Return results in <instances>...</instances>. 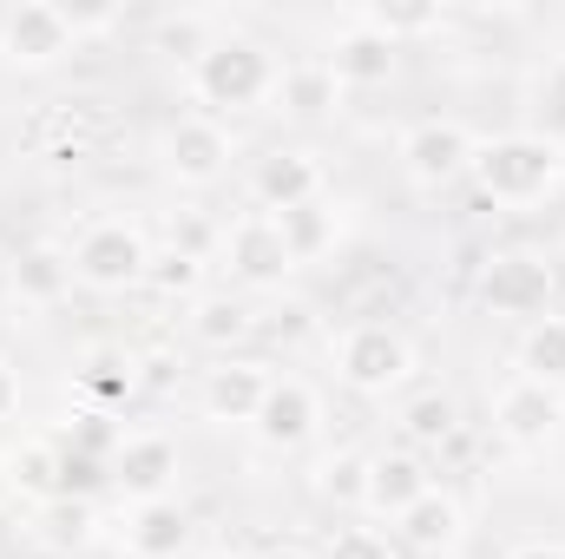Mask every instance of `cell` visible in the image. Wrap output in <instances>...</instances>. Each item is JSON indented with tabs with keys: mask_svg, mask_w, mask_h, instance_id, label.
Masks as SVG:
<instances>
[{
	"mask_svg": "<svg viewBox=\"0 0 565 559\" xmlns=\"http://www.w3.org/2000/svg\"><path fill=\"white\" fill-rule=\"evenodd\" d=\"M145 283H151L158 296H198L204 264H198V257H184V251H158V257H151V271H145Z\"/></svg>",
	"mask_w": 565,
	"mask_h": 559,
	"instance_id": "cell-28",
	"label": "cell"
},
{
	"mask_svg": "<svg viewBox=\"0 0 565 559\" xmlns=\"http://www.w3.org/2000/svg\"><path fill=\"white\" fill-rule=\"evenodd\" d=\"M13 409H20V376H13V369L0 362V421L13 415Z\"/></svg>",
	"mask_w": 565,
	"mask_h": 559,
	"instance_id": "cell-31",
	"label": "cell"
},
{
	"mask_svg": "<svg viewBox=\"0 0 565 559\" xmlns=\"http://www.w3.org/2000/svg\"><path fill=\"white\" fill-rule=\"evenodd\" d=\"M270 362H211L204 369V389H198V402H204V415L211 421H257L264 409V395H270Z\"/></svg>",
	"mask_w": 565,
	"mask_h": 559,
	"instance_id": "cell-10",
	"label": "cell"
},
{
	"mask_svg": "<svg viewBox=\"0 0 565 559\" xmlns=\"http://www.w3.org/2000/svg\"><path fill=\"white\" fill-rule=\"evenodd\" d=\"M79 382H86L93 395H132V389H139V362H132V356H93Z\"/></svg>",
	"mask_w": 565,
	"mask_h": 559,
	"instance_id": "cell-29",
	"label": "cell"
},
{
	"mask_svg": "<svg viewBox=\"0 0 565 559\" xmlns=\"http://www.w3.org/2000/svg\"><path fill=\"white\" fill-rule=\"evenodd\" d=\"M250 329H257V316H250L244 296H198V303H191V323H184V336L204 342V349H217V362H224L231 342H244Z\"/></svg>",
	"mask_w": 565,
	"mask_h": 559,
	"instance_id": "cell-21",
	"label": "cell"
},
{
	"mask_svg": "<svg viewBox=\"0 0 565 559\" xmlns=\"http://www.w3.org/2000/svg\"><path fill=\"white\" fill-rule=\"evenodd\" d=\"M329 356H335V376H342L349 389H362V395H388V389L415 369V349H408L402 329H388V323H349V329L329 342Z\"/></svg>",
	"mask_w": 565,
	"mask_h": 559,
	"instance_id": "cell-2",
	"label": "cell"
},
{
	"mask_svg": "<svg viewBox=\"0 0 565 559\" xmlns=\"http://www.w3.org/2000/svg\"><path fill=\"white\" fill-rule=\"evenodd\" d=\"M395 534L415 547V553H447V547H460V534H467V514H460V500L454 494H440V487H427L422 500L395 520Z\"/></svg>",
	"mask_w": 565,
	"mask_h": 559,
	"instance_id": "cell-17",
	"label": "cell"
},
{
	"mask_svg": "<svg viewBox=\"0 0 565 559\" xmlns=\"http://www.w3.org/2000/svg\"><path fill=\"white\" fill-rule=\"evenodd\" d=\"M565 428V395L533 382V376H513L500 395H493V434L520 441V447H546Z\"/></svg>",
	"mask_w": 565,
	"mask_h": 559,
	"instance_id": "cell-6",
	"label": "cell"
},
{
	"mask_svg": "<svg viewBox=\"0 0 565 559\" xmlns=\"http://www.w3.org/2000/svg\"><path fill=\"white\" fill-rule=\"evenodd\" d=\"M0 474H7L13 494H33V500L46 507V500H60V487H66V481H60V474H66V454H60L46 434H26V441L0 461Z\"/></svg>",
	"mask_w": 565,
	"mask_h": 559,
	"instance_id": "cell-20",
	"label": "cell"
},
{
	"mask_svg": "<svg viewBox=\"0 0 565 559\" xmlns=\"http://www.w3.org/2000/svg\"><path fill=\"white\" fill-rule=\"evenodd\" d=\"M520 376H533V382H546V389L565 382V316L526 323V336H520Z\"/></svg>",
	"mask_w": 565,
	"mask_h": 559,
	"instance_id": "cell-24",
	"label": "cell"
},
{
	"mask_svg": "<svg viewBox=\"0 0 565 559\" xmlns=\"http://www.w3.org/2000/svg\"><path fill=\"white\" fill-rule=\"evenodd\" d=\"M270 559H309V553H270Z\"/></svg>",
	"mask_w": 565,
	"mask_h": 559,
	"instance_id": "cell-33",
	"label": "cell"
},
{
	"mask_svg": "<svg viewBox=\"0 0 565 559\" xmlns=\"http://www.w3.org/2000/svg\"><path fill=\"white\" fill-rule=\"evenodd\" d=\"M316 494L322 500H335V507H362L369 500V454H329L322 467H316Z\"/></svg>",
	"mask_w": 565,
	"mask_h": 559,
	"instance_id": "cell-26",
	"label": "cell"
},
{
	"mask_svg": "<svg viewBox=\"0 0 565 559\" xmlns=\"http://www.w3.org/2000/svg\"><path fill=\"white\" fill-rule=\"evenodd\" d=\"M316 421H322L316 389H309L302 376H282V382H270V395H264V409H257V441L277 447V454H289V447H302V441L316 434Z\"/></svg>",
	"mask_w": 565,
	"mask_h": 559,
	"instance_id": "cell-13",
	"label": "cell"
},
{
	"mask_svg": "<svg viewBox=\"0 0 565 559\" xmlns=\"http://www.w3.org/2000/svg\"><path fill=\"white\" fill-rule=\"evenodd\" d=\"M277 60L257 40H211L198 60V93L211 106H264L277 93Z\"/></svg>",
	"mask_w": 565,
	"mask_h": 559,
	"instance_id": "cell-3",
	"label": "cell"
},
{
	"mask_svg": "<svg viewBox=\"0 0 565 559\" xmlns=\"http://www.w3.org/2000/svg\"><path fill=\"white\" fill-rule=\"evenodd\" d=\"M164 165H171L184 184H211V178H224V165H231V133H224L217 119H204V113H184V119L164 133Z\"/></svg>",
	"mask_w": 565,
	"mask_h": 559,
	"instance_id": "cell-11",
	"label": "cell"
},
{
	"mask_svg": "<svg viewBox=\"0 0 565 559\" xmlns=\"http://www.w3.org/2000/svg\"><path fill=\"white\" fill-rule=\"evenodd\" d=\"M33 534H40L53 553H73V547H86V540H93V507L60 494V500H46V507H40V527H33Z\"/></svg>",
	"mask_w": 565,
	"mask_h": 559,
	"instance_id": "cell-27",
	"label": "cell"
},
{
	"mask_svg": "<svg viewBox=\"0 0 565 559\" xmlns=\"http://www.w3.org/2000/svg\"><path fill=\"white\" fill-rule=\"evenodd\" d=\"M329 73H335V86H382L395 73V40L369 13H355V33L329 53Z\"/></svg>",
	"mask_w": 565,
	"mask_h": 559,
	"instance_id": "cell-16",
	"label": "cell"
},
{
	"mask_svg": "<svg viewBox=\"0 0 565 559\" xmlns=\"http://www.w3.org/2000/svg\"><path fill=\"white\" fill-rule=\"evenodd\" d=\"M402 434H408V447H447V441L460 434V409H454V395H440V389L415 395V402L402 409Z\"/></svg>",
	"mask_w": 565,
	"mask_h": 559,
	"instance_id": "cell-25",
	"label": "cell"
},
{
	"mask_svg": "<svg viewBox=\"0 0 565 559\" xmlns=\"http://www.w3.org/2000/svg\"><path fill=\"white\" fill-rule=\"evenodd\" d=\"M250 198H257L264 218H282V211L322 198V165H316L309 151H270V158H257V171H250Z\"/></svg>",
	"mask_w": 565,
	"mask_h": 559,
	"instance_id": "cell-12",
	"label": "cell"
},
{
	"mask_svg": "<svg viewBox=\"0 0 565 559\" xmlns=\"http://www.w3.org/2000/svg\"><path fill=\"white\" fill-rule=\"evenodd\" d=\"M480 303H487L493 316H513V323L553 316V271H546V257H533V251L493 257L487 277H480Z\"/></svg>",
	"mask_w": 565,
	"mask_h": 559,
	"instance_id": "cell-5",
	"label": "cell"
},
{
	"mask_svg": "<svg viewBox=\"0 0 565 559\" xmlns=\"http://www.w3.org/2000/svg\"><path fill=\"white\" fill-rule=\"evenodd\" d=\"M559 151H565V139H559Z\"/></svg>",
	"mask_w": 565,
	"mask_h": 559,
	"instance_id": "cell-35",
	"label": "cell"
},
{
	"mask_svg": "<svg viewBox=\"0 0 565 559\" xmlns=\"http://www.w3.org/2000/svg\"><path fill=\"white\" fill-rule=\"evenodd\" d=\"M73 46H79V33H73V13H60V7H13L0 20V53L13 66H53Z\"/></svg>",
	"mask_w": 565,
	"mask_h": 559,
	"instance_id": "cell-8",
	"label": "cell"
},
{
	"mask_svg": "<svg viewBox=\"0 0 565 559\" xmlns=\"http://www.w3.org/2000/svg\"><path fill=\"white\" fill-rule=\"evenodd\" d=\"M270 99L289 106V119H322V113L342 99V86H335L329 60H296V66L277 73V93H270Z\"/></svg>",
	"mask_w": 565,
	"mask_h": 559,
	"instance_id": "cell-22",
	"label": "cell"
},
{
	"mask_svg": "<svg viewBox=\"0 0 565 559\" xmlns=\"http://www.w3.org/2000/svg\"><path fill=\"white\" fill-rule=\"evenodd\" d=\"M565 171V151L553 133H507L473 151V178L493 204H540Z\"/></svg>",
	"mask_w": 565,
	"mask_h": 559,
	"instance_id": "cell-1",
	"label": "cell"
},
{
	"mask_svg": "<svg viewBox=\"0 0 565 559\" xmlns=\"http://www.w3.org/2000/svg\"><path fill=\"white\" fill-rule=\"evenodd\" d=\"M427 487H434V474H427V461L415 454V447H402V454H375V461H369V500H362V507L402 520Z\"/></svg>",
	"mask_w": 565,
	"mask_h": 559,
	"instance_id": "cell-15",
	"label": "cell"
},
{
	"mask_svg": "<svg viewBox=\"0 0 565 559\" xmlns=\"http://www.w3.org/2000/svg\"><path fill=\"white\" fill-rule=\"evenodd\" d=\"M204 559H237V553H204Z\"/></svg>",
	"mask_w": 565,
	"mask_h": 559,
	"instance_id": "cell-34",
	"label": "cell"
},
{
	"mask_svg": "<svg viewBox=\"0 0 565 559\" xmlns=\"http://www.w3.org/2000/svg\"><path fill=\"white\" fill-rule=\"evenodd\" d=\"M322 559H395V553H388V534H375V527H342V534H329Z\"/></svg>",
	"mask_w": 565,
	"mask_h": 559,
	"instance_id": "cell-30",
	"label": "cell"
},
{
	"mask_svg": "<svg viewBox=\"0 0 565 559\" xmlns=\"http://www.w3.org/2000/svg\"><path fill=\"white\" fill-rule=\"evenodd\" d=\"M277 238H282V251H289V264H316V257L335 244V204H329V198H309V204L282 211Z\"/></svg>",
	"mask_w": 565,
	"mask_h": 559,
	"instance_id": "cell-23",
	"label": "cell"
},
{
	"mask_svg": "<svg viewBox=\"0 0 565 559\" xmlns=\"http://www.w3.org/2000/svg\"><path fill=\"white\" fill-rule=\"evenodd\" d=\"M171 474H178V447H171L164 434H126L119 454H113V481H119L132 500H171V494H164Z\"/></svg>",
	"mask_w": 565,
	"mask_h": 559,
	"instance_id": "cell-14",
	"label": "cell"
},
{
	"mask_svg": "<svg viewBox=\"0 0 565 559\" xmlns=\"http://www.w3.org/2000/svg\"><path fill=\"white\" fill-rule=\"evenodd\" d=\"M473 151H480V139L460 119H427V126H415L402 139V165H408L415 184L434 191V184H454L460 171H473Z\"/></svg>",
	"mask_w": 565,
	"mask_h": 559,
	"instance_id": "cell-7",
	"label": "cell"
},
{
	"mask_svg": "<svg viewBox=\"0 0 565 559\" xmlns=\"http://www.w3.org/2000/svg\"><path fill=\"white\" fill-rule=\"evenodd\" d=\"M224 264H231V277L250 283V289L282 283L289 271H296V264H289V251H282V238H277V218H264V211H250V218L224 224Z\"/></svg>",
	"mask_w": 565,
	"mask_h": 559,
	"instance_id": "cell-9",
	"label": "cell"
},
{
	"mask_svg": "<svg viewBox=\"0 0 565 559\" xmlns=\"http://www.w3.org/2000/svg\"><path fill=\"white\" fill-rule=\"evenodd\" d=\"M145 271H151V244L126 218H93L73 244V277L93 289H132L145 283Z\"/></svg>",
	"mask_w": 565,
	"mask_h": 559,
	"instance_id": "cell-4",
	"label": "cell"
},
{
	"mask_svg": "<svg viewBox=\"0 0 565 559\" xmlns=\"http://www.w3.org/2000/svg\"><path fill=\"white\" fill-rule=\"evenodd\" d=\"M191 540V514L178 500H139L132 527H126V553L132 559H178Z\"/></svg>",
	"mask_w": 565,
	"mask_h": 559,
	"instance_id": "cell-18",
	"label": "cell"
},
{
	"mask_svg": "<svg viewBox=\"0 0 565 559\" xmlns=\"http://www.w3.org/2000/svg\"><path fill=\"white\" fill-rule=\"evenodd\" d=\"M513 559H565V547H520Z\"/></svg>",
	"mask_w": 565,
	"mask_h": 559,
	"instance_id": "cell-32",
	"label": "cell"
},
{
	"mask_svg": "<svg viewBox=\"0 0 565 559\" xmlns=\"http://www.w3.org/2000/svg\"><path fill=\"white\" fill-rule=\"evenodd\" d=\"M7 277H13V296L33 303V309H53V303L79 283L73 277V251H60V244H33V251H20Z\"/></svg>",
	"mask_w": 565,
	"mask_h": 559,
	"instance_id": "cell-19",
	"label": "cell"
}]
</instances>
